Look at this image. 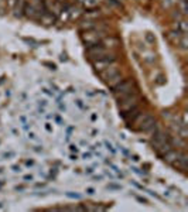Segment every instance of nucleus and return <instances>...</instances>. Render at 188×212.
I'll return each mask as SVG.
<instances>
[{"label":"nucleus","mask_w":188,"mask_h":212,"mask_svg":"<svg viewBox=\"0 0 188 212\" xmlns=\"http://www.w3.org/2000/svg\"><path fill=\"white\" fill-rule=\"evenodd\" d=\"M84 158H85V160H89V158H91V154H89V153L86 154L85 153V154H84Z\"/></svg>","instance_id":"obj_21"},{"label":"nucleus","mask_w":188,"mask_h":212,"mask_svg":"<svg viewBox=\"0 0 188 212\" xmlns=\"http://www.w3.org/2000/svg\"><path fill=\"white\" fill-rule=\"evenodd\" d=\"M99 75H100V78H102L106 83H109V85H115V83H117L119 81H120V78H122L120 71H119L115 65H109V67H106V68L100 69Z\"/></svg>","instance_id":"obj_2"},{"label":"nucleus","mask_w":188,"mask_h":212,"mask_svg":"<svg viewBox=\"0 0 188 212\" xmlns=\"http://www.w3.org/2000/svg\"><path fill=\"white\" fill-rule=\"evenodd\" d=\"M65 195H67L68 198H76V199H79V198H81V195H79V194H74V192H71V191H68Z\"/></svg>","instance_id":"obj_12"},{"label":"nucleus","mask_w":188,"mask_h":212,"mask_svg":"<svg viewBox=\"0 0 188 212\" xmlns=\"http://www.w3.org/2000/svg\"><path fill=\"white\" fill-rule=\"evenodd\" d=\"M11 156H14V153H4L3 157H11Z\"/></svg>","instance_id":"obj_18"},{"label":"nucleus","mask_w":188,"mask_h":212,"mask_svg":"<svg viewBox=\"0 0 188 212\" xmlns=\"http://www.w3.org/2000/svg\"><path fill=\"white\" fill-rule=\"evenodd\" d=\"M115 61H116V58H115L113 55H102L100 58L95 59L93 65H95V68L98 69V71H100V69L106 68V67H109V65H113Z\"/></svg>","instance_id":"obj_5"},{"label":"nucleus","mask_w":188,"mask_h":212,"mask_svg":"<svg viewBox=\"0 0 188 212\" xmlns=\"http://www.w3.org/2000/svg\"><path fill=\"white\" fill-rule=\"evenodd\" d=\"M92 171H93V168H86V173H88V174H91Z\"/></svg>","instance_id":"obj_22"},{"label":"nucleus","mask_w":188,"mask_h":212,"mask_svg":"<svg viewBox=\"0 0 188 212\" xmlns=\"http://www.w3.org/2000/svg\"><path fill=\"white\" fill-rule=\"evenodd\" d=\"M2 206H3V205H2V202H0V208H2Z\"/></svg>","instance_id":"obj_25"},{"label":"nucleus","mask_w":188,"mask_h":212,"mask_svg":"<svg viewBox=\"0 0 188 212\" xmlns=\"http://www.w3.org/2000/svg\"><path fill=\"white\" fill-rule=\"evenodd\" d=\"M24 180H25V181H29V180L31 181V180H33V175H25V177H24Z\"/></svg>","instance_id":"obj_20"},{"label":"nucleus","mask_w":188,"mask_h":212,"mask_svg":"<svg viewBox=\"0 0 188 212\" xmlns=\"http://www.w3.org/2000/svg\"><path fill=\"white\" fill-rule=\"evenodd\" d=\"M137 198V201H140V202H143V204H149V201L146 199V198H142V197H136Z\"/></svg>","instance_id":"obj_14"},{"label":"nucleus","mask_w":188,"mask_h":212,"mask_svg":"<svg viewBox=\"0 0 188 212\" xmlns=\"http://www.w3.org/2000/svg\"><path fill=\"white\" fill-rule=\"evenodd\" d=\"M117 43H119V41H117L116 38H113V37H109V38H105V40H102V41H100V45H102V47H105L108 50V48H113V47H116L117 45Z\"/></svg>","instance_id":"obj_8"},{"label":"nucleus","mask_w":188,"mask_h":212,"mask_svg":"<svg viewBox=\"0 0 188 212\" xmlns=\"http://www.w3.org/2000/svg\"><path fill=\"white\" fill-rule=\"evenodd\" d=\"M86 192H88L89 195H93V194H95V190H93V188H88V190H86Z\"/></svg>","instance_id":"obj_15"},{"label":"nucleus","mask_w":188,"mask_h":212,"mask_svg":"<svg viewBox=\"0 0 188 212\" xmlns=\"http://www.w3.org/2000/svg\"><path fill=\"white\" fill-rule=\"evenodd\" d=\"M29 137H31V140H37V137L34 133H29Z\"/></svg>","instance_id":"obj_17"},{"label":"nucleus","mask_w":188,"mask_h":212,"mask_svg":"<svg viewBox=\"0 0 188 212\" xmlns=\"http://www.w3.org/2000/svg\"><path fill=\"white\" fill-rule=\"evenodd\" d=\"M180 6H181V11H182V14H185V13H187V2H185V0H181Z\"/></svg>","instance_id":"obj_11"},{"label":"nucleus","mask_w":188,"mask_h":212,"mask_svg":"<svg viewBox=\"0 0 188 212\" xmlns=\"http://www.w3.org/2000/svg\"><path fill=\"white\" fill-rule=\"evenodd\" d=\"M4 4V0H0V9H2V6Z\"/></svg>","instance_id":"obj_23"},{"label":"nucleus","mask_w":188,"mask_h":212,"mask_svg":"<svg viewBox=\"0 0 188 212\" xmlns=\"http://www.w3.org/2000/svg\"><path fill=\"white\" fill-rule=\"evenodd\" d=\"M106 188H108V190H116V191H119V190H122V185H119V184H108Z\"/></svg>","instance_id":"obj_10"},{"label":"nucleus","mask_w":188,"mask_h":212,"mask_svg":"<svg viewBox=\"0 0 188 212\" xmlns=\"http://www.w3.org/2000/svg\"><path fill=\"white\" fill-rule=\"evenodd\" d=\"M151 146L153 148H156L160 154H164L166 151H168L171 148L170 143V136H167L164 132H161L160 129H157L154 133H151Z\"/></svg>","instance_id":"obj_1"},{"label":"nucleus","mask_w":188,"mask_h":212,"mask_svg":"<svg viewBox=\"0 0 188 212\" xmlns=\"http://www.w3.org/2000/svg\"><path fill=\"white\" fill-rule=\"evenodd\" d=\"M180 153L181 151H177V150H173V148H170L168 151H166L163 154V160L166 163H168V164H171V165H174V163H175V160L178 158V156H180Z\"/></svg>","instance_id":"obj_7"},{"label":"nucleus","mask_w":188,"mask_h":212,"mask_svg":"<svg viewBox=\"0 0 188 212\" xmlns=\"http://www.w3.org/2000/svg\"><path fill=\"white\" fill-rule=\"evenodd\" d=\"M175 30L180 31V33H187V23H185L184 20L177 21V24H175Z\"/></svg>","instance_id":"obj_9"},{"label":"nucleus","mask_w":188,"mask_h":212,"mask_svg":"<svg viewBox=\"0 0 188 212\" xmlns=\"http://www.w3.org/2000/svg\"><path fill=\"white\" fill-rule=\"evenodd\" d=\"M173 167H175V168H180L181 171H185L188 167V157L185 153H180V156H178V158L175 160V163H174Z\"/></svg>","instance_id":"obj_6"},{"label":"nucleus","mask_w":188,"mask_h":212,"mask_svg":"<svg viewBox=\"0 0 188 212\" xmlns=\"http://www.w3.org/2000/svg\"><path fill=\"white\" fill-rule=\"evenodd\" d=\"M11 168L14 170L16 173H17V171H20V167H18V165H13V167H11Z\"/></svg>","instance_id":"obj_19"},{"label":"nucleus","mask_w":188,"mask_h":212,"mask_svg":"<svg viewBox=\"0 0 188 212\" xmlns=\"http://www.w3.org/2000/svg\"><path fill=\"white\" fill-rule=\"evenodd\" d=\"M105 146H106V148L110 151V153H112V154H115V153H116V151H115V148H113V146H112L109 141H105Z\"/></svg>","instance_id":"obj_13"},{"label":"nucleus","mask_w":188,"mask_h":212,"mask_svg":"<svg viewBox=\"0 0 188 212\" xmlns=\"http://www.w3.org/2000/svg\"><path fill=\"white\" fill-rule=\"evenodd\" d=\"M137 127L139 130L142 132H147V133H154L158 127H157V122L156 119L153 117L149 113H144V115L139 116L137 119Z\"/></svg>","instance_id":"obj_3"},{"label":"nucleus","mask_w":188,"mask_h":212,"mask_svg":"<svg viewBox=\"0 0 188 212\" xmlns=\"http://www.w3.org/2000/svg\"><path fill=\"white\" fill-rule=\"evenodd\" d=\"M69 150H71V151H75V153H76V151H78V147L72 144V146H69Z\"/></svg>","instance_id":"obj_16"},{"label":"nucleus","mask_w":188,"mask_h":212,"mask_svg":"<svg viewBox=\"0 0 188 212\" xmlns=\"http://www.w3.org/2000/svg\"><path fill=\"white\" fill-rule=\"evenodd\" d=\"M2 173H3V168H0V174H2Z\"/></svg>","instance_id":"obj_24"},{"label":"nucleus","mask_w":188,"mask_h":212,"mask_svg":"<svg viewBox=\"0 0 188 212\" xmlns=\"http://www.w3.org/2000/svg\"><path fill=\"white\" fill-rule=\"evenodd\" d=\"M133 88H135V81H131V79L119 81L116 85H113V94L116 95V98L119 99V98L133 92Z\"/></svg>","instance_id":"obj_4"}]
</instances>
